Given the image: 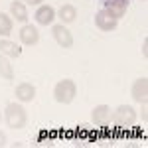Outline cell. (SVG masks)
<instances>
[{
	"label": "cell",
	"instance_id": "14",
	"mask_svg": "<svg viewBox=\"0 0 148 148\" xmlns=\"http://www.w3.org/2000/svg\"><path fill=\"white\" fill-rule=\"evenodd\" d=\"M56 16L61 20V24H71V22H75V18H77V8L73 4H63Z\"/></svg>",
	"mask_w": 148,
	"mask_h": 148
},
{
	"label": "cell",
	"instance_id": "4",
	"mask_svg": "<svg viewBox=\"0 0 148 148\" xmlns=\"http://www.w3.org/2000/svg\"><path fill=\"white\" fill-rule=\"evenodd\" d=\"M51 36H53V40H56V44L59 47H63V49L73 47V36H71V32L65 28V24H56V26H51Z\"/></svg>",
	"mask_w": 148,
	"mask_h": 148
},
{
	"label": "cell",
	"instance_id": "15",
	"mask_svg": "<svg viewBox=\"0 0 148 148\" xmlns=\"http://www.w3.org/2000/svg\"><path fill=\"white\" fill-rule=\"evenodd\" d=\"M0 77L6 79V81L14 79V67H12L10 59L6 56H2V53H0Z\"/></svg>",
	"mask_w": 148,
	"mask_h": 148
},
{
	"label": "cell",
	"instance_id": "20",
	"mask_svg": "<svg viewBox=\"0 0 148 148\" xmlns=\"http://www.w3.org/2000/svg\"><path fill=\"white\" fill-rule=\"evenodd\" d=\"M0 121H2V113H0Z\"/></svg>",
	"mask_w": 148,
	"mask_h": 148
},
{
	"label": "cell",
	"instance_id": "2",
	"mask_svg": "<svg viewBox=\"0 0 148 148\" xmlns=\"http://www.w3.org/2000/svg\"><path fill=\"white\" fill-rule=\"evenodd\" d=\"M75 95H77V85H75L73 79H61V81H57L56 87H53V99L59 105L73 103Z\"/></svg>",
	"mask_w": 148,
	"mask_h": 148
},
{
	"label": "cell",
	"instance_id": "1",
	"mask_svg": "<svg viewBox=\"0 0 148 148\" xmlns=\"http://www.w3.org/2000/svg\"><path fill=\"white\" fill-rule=\"evenodd\" d=\"M4 121L10 128H24L28 125V113L20 103H8L4 109Z\"/></svg>",
	"mask_w": 148,
	"mask_h": 148
},
{
	"label": "cell",
	"instance_id": "18",
	"mask_svg": "<svg viewBox=\"0 0 148 148\" xmlns=\"http://www.w3.org/2000/svg\"><path fill=\"white\" fill-rule=\"evenodd\" d=\"M6 140H8V138H6V132H2V130H0V148L6 146Z\"/></svg>",
	"mask_w": 148,
	"mask_h": 148
},
{
	"label": "cell",
	"instance_id": "5",
	"mask_svg": "<svg viewBox=\"0 0 148 148\" xmlns=\"http://www.w3.org/2000/svg\"><path fill=\"white\" fill-rule=\"evenodd\" d=\"M116 24H119V20L114 18L113 14H109L105 8L95 14V26H97L101 32H113L114 28H116Z\"/></svg>",
	"mask_w": 148,
	"mask_h": 148
},
{
	"label": "cell",
	"instance_id": "10",
	"mask_svg": "<svg viewBox=\"0 0 148 148\" xmlns=\"http://www.w3.org/2000/svg\"><path fill=\"white\" fill-rule=\"evenodd\" d=\"M36 22L40 24V26H51L53 20H56V10L49 6V4H40V8L36 10Z\"/></svg>",
	"mask_w": 148,
	"mask_h": 148
},
{
	"label": "cell",
	"instance_id": "17",
	"mask_svg": "<svg viewBox=\"0 0 148 148\" xmlns=\"http://www.w3.org/2000/svg\"><path fill=\"white\" fill-rule=\"evenodd\" d=\"M42 2H44V0H24L26 6H40Z\"/></svg>",
	"mask_w": 148,
	"mask_h": 148
},
{
	"label": "cell",
	"instance_id": "7",
	"mask_svg": "<svg viewBox=\"0 0 148 148\" xmlns=\"http://www.w3.org/2000/svg\"><path fill=\"white\" fill-rule=\"evenodd\" d=\"M130 95H132V99L136 103L144 105V103L148 101V77H138V79L132 83Z\"/></svg>",
	"mask_w": 148,
	"mask_h": 148
},
{
	"label": "cell",
	"instance_id": "6",
	"mask_svg": "<svg viewBox=\"0 0 148 148\" xmlns=\"http://www.w3.org/2000/svg\"><path fill=\"white\" fill-rule=\"evenodd\" d=\"M111 116H113V113H111L109 105H97L91 111V121L95 126H107L111 123Z\"/></svg>",
	"mask_w": 148,
	"mask_h": 148
},
{
	"label": "cell",
	"instance_id": "16",
	"mask_svg": "<svg viewBox=\"0 0 148 148\" xmlns=\"http://www.w3.org/2000/svg\"><path fill=\"white\" fill-rule=\"evenodd\" d=\"M12 30H14V20H12L8 14L0 12V36L6 38V36L12 34Z\"/></svg>",
	"mask_w": 148,
	"mask_h": 148
},
{
	"label": "cell",
	"instance_id": "13",
	"mask_svg": "<svg viewBox=\"0 0 148 148\" xmlns=\"http://www.w3.org/2000/svg\"><path fill=\"white\" fill-rule=\"evenodd\" d=\"M10 16L14 18V20L26 24L28 22V8H26V4L20 2V0H14V2L10 4Z\"/></svg>",
	"mask_w": 148,
	"mask_h": 148
},
{
	"label": "cell",
	"instance_id": "3",
	"mask_svg": "<svg viewBox=\"0 0 148 148\" xmlns=\"http://www.w3.org/2000/svg\"><path fill=\"white\" fill-rule=\"evenodd\" d=\"M111 121H113L116 126H132L136 123V111L130 107V105H119L116 109L113 111V116H111Z\"/></svg>",
	"mask_w": 148,
	"mask_h": 148
},
{
	"label": "cell",
	"instance_id": "19",
	"mask_svg": "<svg viewBox=\"0 0 148 148\" xmlns=\"http://www.w3.org/2000/svg\"><path fill=\"white\" fill-rule=\"evenodd\" d=\"M146 47H148V40H144V42H142V56L146 57Z\"/></svg>",
	"mask_w": 148,
	"mask_h": 148
},
{
	"label": "cell",
	"instance_id": "11",
	"mask_svg": "<svg viewBox=\"0 0 148 148\" xmlns=\"http://www.w3.org/2000/svg\"><path fill=\"white\" fill-rule=\"evenodd\" d=\"M105 10L113 14L116 20H121L128 10V0H105Z\"/></svg>",
	"mask_w": 148,
	"mask_h": 148
},
{
	"label": "cell",
	"instance_id": "21",
	"mask_svg": "<svg viewBox=\"0 0 148 148\" xmlns=\"http://www.w3.org/2000/svg\"><path fill=\"white\" fill-rule=\"evenodd\" d=\"M142 2H146V0H142Z\"/></svg>",
	"mask_w": 148,
	"mask_h": 148
},
{
	"label": "cell",
	"instance_id": "8",
	"mask_svg": "<svg viewBox=\"0 0 148 148\" xmlns=\"http://www.w3.org/2000/svg\"><path fill=\"white\" fill-rule=\"evenodd\" d=\"M14 95L20 103H32L36 99V87L32 83L24 81V83H18L16 89H14Z\"/></svg>",
	"mask_w": 148,
	"mask_h": 148
},
{
	"label": "cell",
	"instance_id": "9",
	"mask_svg": "<svg viewBox=\"0 0 148 148\" xmlns=\"http://www.w3.org/2000/svg\"><path fill=\"white\" fill-rule=\"evenodd\" d=\"M18 36H20V42H22L24 46H36L40 42V32L32 24H24L22 30L18 32Z\"/></svg>",
	"mask_w": 148,
	"mask_h": 148
},
{
	"label": "cell",
	"instance_id": "12",
	"mask_svg": "<svg viewBox=\"0 0 148 148\" xmlns=\"http://www.w3.org/2000/svg\"><path fill=\"white\" fill-rule=\"evenodd\" d=\"M0 53L6 57H20L22 56V47L18 46L16 42H10L6 38L0 40Z\"/></svg>",
	"mask_w": 148,
	"mask_h": 148
}]
</instances>
